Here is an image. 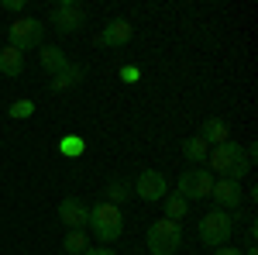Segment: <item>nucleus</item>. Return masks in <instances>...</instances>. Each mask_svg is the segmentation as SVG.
Wrapping results in <instances>:
<instances>
[{
  "label": "nucleus",
  "mask_w": 258,
  "mask_h": 255,
  "mask_svg": "<svg viewBox=\"0 0 258 255\" xmlns=\"http://www.w3.org/2000/svg\"><path fill=\"white\" fill-rule=\"evenodd\" d=\"M0 73H4V76H21V73H24V56H21L18 48H11V45H4V48H0Z\"/></svg>",
  "instance_id": "nucleus-14"
},
{
  "label": "nucleus",
  "mask_w": 258,
  "mask_h": 255,
  "mask_svg": "<svg viewBox=\"0 0 258 255\" xmlns=\"http://www.w3.org/2000/svg\"><path fill=\"white\" fill-rule=\"evenodd\" d=\"M62 248H66V255H83L86 252V231H69Z\"/></svg>",
  "instance_id": "nucleus-20"
},
{
  "label": "nucleus",
  "mask_w": 258,
  "mask_h": 255,
  "mask_svg": "<svg viewBox=\"0 0 258 255\" xmlns=\"http://www.w3.org/2000/svg\"><path fill=\"white\" fill-rule=\"evenodd\" d=\"M83 79V66H76V62H69V69H62L59 76H52V83H48V90L52 93H62V90H73L76 83Z\"/></svg>",
  "instance_id": "nucleus-15"
},
{
  "label": "nucleus",
  "mask_w": 258,
  "mask_h": 255,
  "mask_svg": "<svg viewBox=\"0 0 258 255\" xmlns=\"http://www.w3.org/2000/svg\"><path fill=\"white\" fill-rule=\"evenodd\" d=\"M145 241H148V252L152 255H176L182 248V224L169 221V217H159V221L148 224Z\"/></svg>",
  "instance_id": "nucleus-3"
},
{
  "label": "nucleus",
  "mask_w": 258,
  "mask_h": 255,
  "mask_svg": "<svg viewBox=\"0 0 258 255\" xmlns=\"http://www.w3.org/2000/svg\"><path fill=\"white\" fill-rule=\"evenodd\" d=\"M200 138H203L207 145H220V141H227V138H231L227 121H224V118H207V121H203V128H200Z\"/></svg>",
  "instance_id": "nucleus-13"
},
{
  "label": "nucleus",
  "mask_w": 258,
  "mask_h": 255,
  "mask_svg": "<svg viewBox=\"0 0 258 255\" xmlns=\"http://www.w3.org/2000/svg\"><path fill=\"white\" fill-rule=\"evenodd\" d=\"M179 196L182 200H207L210 190H214V173L203 169V166H189L182 176H179Z\"/></svg>",
  "instance_id": "nucleus-6"
},
{
  "label": "nucleus",
  "mask_w": 258,
  "mask_h": 255,
  "mask_svg": "<svg viewBox=\"0 0 258 255\" xmlns=\"http://www.w3.org/2000/svg\"><path fill=\"white\" fill-rule=\"evenodd\" d=\"M214 255H241V248H231V245H220V248H214Z\"/></svg>",
  "instance_id": "nucleus-25"
},
{
  "label": "nucleus",
  "mask_w": 258,
  "mask_h": 255,
  "mask_svg": "<svg viewBox=\"0 0 258 255\" xmlns=\"http://www.w3.org/2000/svg\"><path fill=\"white\" fill-rule=\"evenodd\" d=\"M59 221L69 231H86V221H90V207L83 203L80 196H66L59 203Z\"/></svg>",
  "instance_id": "nucleus-10"
},
{
  "label": "nucleus",
  "mask_w": 258,
  "mask_h": 255,
  "mask_svg": "<svg viewBox=\"0 0 258 255\" xmlns=\"http://www.w3.org/2000/svg\"><path fill=\"white\" fill-rule=\"evenodd\" d=\"M131 193L141 196L145 203H155V200H162V196L169 193V179H165V173H159V169H145V173L135 179Z\"/></svg>",
  "instance_id": "nucleus-8"
},
{
  "label": "nucleus",
  "mask_w": 258,
  "mask_h": 255,
  "mask_svg": "<svg viewBox=\"0 0 258 255\" xmlns=\"http://www.w3.org/2000/svg\"><path fill=\"white\" fill-rule=\"evenodd\" d=\"M241 196H244L241 183H234V179H214L210 200L217 203L220 211H224V207H234V211H238V207H241Z\"/></svg>",
  "instance_id": "nucleus-11"
},
{
  "label": "nucleus",
  "mask_w": 258,
  "mask_h": 255,
  "mask_svg": "<svg viewBox=\"0 0 258 255\" xmlns=\"http://www.w3.org/2000/svg\"><path fill=\"white\" fill-rule=\"evenodd\" d=\"M83 255H117L114 248H107V245H97V248H86Z\"/></svg>",
  "instance_id": "nucleus-24"
},
{
  "label": "nucleus",
  "mask_w": 258,
  "mask_h": 255,
  "mask_svg": "<svg viewBox=\"0 0 258 255\" xmlns=\"http://www.w3.org/2000/svg\"><path fill=\"white\" fill-rule=\"evenodd\" d=\"M207 162H210V173H217L220 179H234V183H241V179L251 173V162L244 156V145L234 141V138L214 145V152L207 156Z\"/></svg>",
  "instance_id": "nucleus-1"
},
{
  "label": "nucleus",
  "mask_w": 258,
  "mask_h": 255,
  "mask_svg": "<svg viewBox=\"0 0 258 255\" xmlns=\"http://www.w3.org/2000/svg\"><path fill=\"white\" fill-rule=\"evenodd\" d=\"M86 228L93 231L100 245H110V241H117L124 235V214H120V207L114 203H107V200H100L90 207V221H86Z\"/></svg>",
  "instance_id": "nucleus-2"
},
{
  "label": "nucleus",
  "mask_w": 258,
  "mask_h": 255,
  "mask_svg": "<svg viewBox=\"0 0 258 255\" xmlns=\"http://www.w3.org/2000/svg\"><path fill=\"white\" fill-rule=\"evenodd\" d=\"M0 7H4V11H11V14H21V11H24V0H4Z\"/></svg>",
  "instance_id": "nucleus-23"
},
{
  "label": "nucleus",
  "mask_w": 258,
  "mask_h": 255,
  "mask_svg": "<svg viewBox=\"0 0 258 255\" xmlns=\"http://www.w3.org/2000/svg\"><path fill=\"white\" fill-rule=\"evenodd\" d=\"M7 114H11L14 121H24V118H31V114H35V100H14Z\"/></svg>",
  "instance_id": "nucleus-21"
},
{
  "label": "nucleus",
  "mask_w": 258,
  "mask_h": 255,
  "mask_svg": "<svg viewBox=\"0 0 258 255\" xmlns=\"http://www.w3.org/2000/svg\"><path fill=\"white\" fill-rule=\"evenodd\" d=\"M182 156L189 159L193 166H203L207 156H210V145H207L200 135H193V138H186V141H182Z\"/></svg>",
  "instance_id": "nucleus-16"
},
{
  "label": "nucleus",
  "mask_w": 258,
  "mask_h": 255,
  "mask_svg": "<svg viewBox=\"0 0 258 255\" xmlns=\"http://www.w3.org/2000/svg\"><path fill=\"white\" fill-rule=\"evenodd\" d=\"M83 152H86V138H83V135H62L59 138V156L80 159Z\"/></svg>",
  "instance_id": "nucleus-18"
},
{
  "label": "nucleus",
  "mask_w": 258,
  "mask_h": 255,
  "mask_svg": "<svg viewBox=\"0 0 258 255\" xmlns=\"http://www.w3.org/2000/svg\"><path fill=\"white\" fill-rule=\"evenodd\" d=\"M131 38H135V24L124 21V18H114V21H107V24L100 28L97 45L100 48H124Z\"/></svg>",
  "instance_id": "nucleus-9"
},
{
  "label": "nucleus",
  "mask_w": 258,
  "mask_h": 255,
  "mask_svg": "<svg viewBox=\"0 0 258 255\" xmlns=\"http://www.w3.org/2000/svg\"><path fill=\"white\" fill-rule=\"evenodd\" d=\"M127 196H131V186H127L124 179H110V183H107V203L120 207V203H124Z\"/></svg>",
  "instance_id": "nucleus-19"
},
{
  "label": "nucleus",
  "mask_w": 258,
  "mask_h": 255,
  "mask_svg": "<svg viewBox=\"0 0 258 255\" xmlns=\"http://www.w3.org/2000/svg\"><path fill=\"white\" fill-rule=\"evenodd\" d=\"M38 62L45 73H52V76H59L62 69H69V56L62 52L59 45H41L38 48Z\"/></svg>",
  "instance_id": "nucleus-12"
},
{
  "label": "nucleus",
  "mask_w": 258,
  "mask_h": 255,
  "mask_svg": "<svg viewBox=\"0 0 258 255\" xmlns=\"http://www.w3.org/2000/svg\"><path fill=\"white\" fill-rule=\"evenodd\" d=\"M7 45L18 48L21 56L31 52V48H41V38H45V21L41 18H18L11 28H7Z\"/></svg>",
  "instance_id": "nucleus-5"
},
{
  "label": "nucleus",
  "mask_w": 258,
  "mask_h": 255,
  "mask_svg": "<svg viewBox=\"0 0 258 255\" xmlns=\"http://www.w3.org/2000/svg\"><path fill=\"white\" fill-rule=\"evenodd\" d=\"M234 235V217L227 214V211H207V214L200 217V241L203 245H210V248H220V245H227Z\"/></svg>",
  "instance_id": "nucleus-4"
},
{
  "label": "nucleus",
  "mask_w": 258,
  "mask_h": 255,
  "mask_svg": "<svg viewBox=\"0 0 258 255\" xmlns=\"http://www.w3.org/2000/svg\"><path fill=\"white\" fill-rule=\"evenodd\" d=\"M120 79H124V83H138L141 69H138V66H120Z\"/></svg>",
  "instance_id": "nucleus-22"
},
{
  "label": "nucleus",
  "mask_w": 258,
  "mask_h": 255,
  "mask_svg": "<svg viewBox=\"0 0 258 255\" xmlns=\"http://www.w3.org/2000/svg\"><path fill=\"white\" fill-rule=\"evenodd\" d=\"M162 207H165V217L169 221H186V214H189V200H182L179 193H165L162 196Z\"/></svg>",
  "instance_id": "nucleus-17"
},
{
  "label": "nucleus",
  "mask_w": 258,
  "mask_h": 255,
  "mask_svg": "<svg viewBox=\"0 0 258 255\" xmlns=\"http://www.w3.org/2000/svg\"><path fill=\"white\" fill-rule=\"evenodd\" d=\"M83 21H86V11H83L80 4H73V0L55 4L52 14H48V24H52L55 35H76V31L83 28Z\"/></svg>",
  "instance_id": "nucleus-7"
}]
</instances>
